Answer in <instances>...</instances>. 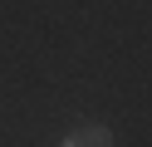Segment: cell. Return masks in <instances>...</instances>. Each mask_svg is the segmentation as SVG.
I'll list each match as a JSON object with an SVG mask.
<instances>
[{
	"mask_svg": "<svg viewBox=\"0 0 152 147\" xmlns=\"http://www.w3.org/2000/svg\"><path fill=\"white\" fill-rule=\"evenodd\" d=\"M59 147H113V132L108 127H79V132H69Z\"/></svg>",
	"mask_w": 152,
	"mask_h": 147,
	"instance_id": "obj_1",
	"label": "cell"
}]
</instances>
